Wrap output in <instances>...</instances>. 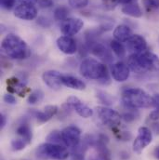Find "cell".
<instances>
[{"label":"cell","instance_id":"1","mask_svg":"<svg viewBox=\"0 0 159 160\" xmlns=\"http://www.w3.org/2000/svg\"><path fill=\"white\" fill-rule=\"evenodd\" d=\"M127 64L135 73L159 71V57L153 52L145 50L139 54H132L127 60Z\"/></svg>","mask_w":159,"mask_h":160},{"label":"cell","instance_id":"2","mask_svg":"<svg viewBox=\"0 0 159 160\" xmlns=\"http://www.w3.org/2000/svg\"><path fill=\"white\" fill-rule=\"evenodd\" d=\"M1 48L11 59L23 60L31 55V50L25 41L16 35H7L2 40Z\"/></svg>","mask_w":159,"mask_h":160},{"label":"cell","instance_id":"3","mask_svg":"<svg viewBox=\"0 0 159 160\" xmlns=\"http://www.w3.org/2000/svg\"><path fill=\"white\" fill-rule=\"evenodd\" d=\"M122 102L128 109L149 108L154 105L153 97L141 88H127L122 94Z\"/></svg>","mask_w":159,"mask_h":160},{"label":"cell","instance_id":"4","mask_svg":"<svg viewBox=\"0 0 159 160\" xmlns=\"http://www.w3.org/2000/svg\"><path fill=\"white\" fill-rule=\"evenodd\" d=\"M81 75L90 80H99L105 83L109 80L107 67L94 59H85L80 64Z\"/></svg>","mask_w":159,"mask_h":160},{"label":"cell","instance_id":"5","mask_svg":"<svg viewBox=\"0 0 159 160\" xmlns=\"http://www.w3.org/2000/svg\"><path fill=\"white\" fill-rule=\"evenodd\" d=\"M37 156L41 158L65 160L69 157V152L64 145L47 142L41 144L37 149Z\"/></svg>","mask_w":159,"mask_h":160},{"label":"cell","instance_id":"6","mask_svg":"<svg viewBox=\"0 0 159 160\" xmlns=\"http://www.w3.org/2000/svg\"><path fill=\"white\" fill-rule=\"evenodd\" d=\"M96 113L101 120V122L107 126L110 127L112 129H115L120 125L121 122V117L120 115L115 110L103 106H99L96 108Z\"/></svg>","mask_w":159,"mask_h":160},{"label":"cell","instance_id":"7","mask_svg":"<svg viewBox=\"0 0 159 160\" xmlns=\"http://www.w3.org/2000/svg\"><path fill=\"white\" fill-rule=\"evenodd\" d=\"M153 140V134L151 130L146 127H141L138 131V136L133 142V151L141 154L142 150L147 147Z\"/></svg>","mask_w":159,"mask_h":160},{"label":"cell","instance_id":"8","mask_svg":"<svg viewBox=\"0 0 159 160\" xmlns=\"http://www.w3.org/2000/svg\"><path fill=\"white\" fill-rule=\"evenodd\" d=\"M108 138L100 134L95 137V142L93 147L96 148L97 153L92 157L91 160H111V153L107 148Z\"/></svg>","mask_w":159,"mask_h":160},{"label":"cell","instance_id":"9","mask_svg":"<svg viewBox=\"0 0 159 160\" xmlns=\"http://www.w3.org/2000/svg\"><path fill=\"white\" fill-rule=\"evenodd\" d=\"M62 136L66 147L75 148L80 143L81 131L76 126H69L62 131Z\"/></svg>","mask_w":159,"mask_h":160},{"label":"cell","instance_id":"10","mask_svg":"<svg viewBox=\"0 0 159 160\" xmlns=\"http://www.w3.org/2000/svg\"><path fill=\"white\" fill-rule=\"evenodd\" d=\"M84 22L78 18H68L64 20L61 24V31L64 36L73 37L79 33L83 28Z\"/></svg>","mask_w":159,"mask_h":160},{"label":"cell","instance_id":"11","mask_svg":"<svg viewBox=\"0 0 159 160\" xmlns=\"http://www.w3.org/2000/svg\"><path fill=\"white\" fill-rule=\"evenodd\" d=\"M71 108L75 109L76 112L79 115L80 117L84 118H88L90 117H92L93 115V110L91 108H89L87 105H86L85 103H83L76 96H71L67 99V102H66Z\"/></svg>","mask_w":159,"mask_h":160},{"label":"cell","instance_id":"12","mask_svg":"<svg viewBox=\"0 0 159 160\" xmlns=\"http://www.w3.org/2000/svg\"><path fill=\"white\" fill-rule=\"evenodd\" d=\"M127 48L132 54H139L146 50L147 42L140 35H132V37L127 41Z\"/></svg>","mask_w":159,"mask_h":160},{"label":"cell","instance_id":"13","mask_svg":"<svg viewBox=\"0 0 159 160\" xmlns=\"http://www.w3.org/2000/svg\"><path fill=\"white\" fill-rule=\"evenodd\" d=\"M42 78L44 83L52 89H60L62 84V75H61L58 71L49 70L43 74Z\"/></svg>","mask_w":159,"mask_h":160},{"label":"cell","instance_id":"14","mask_svg":"<svg viewBox=\"0 0 159 160\" xmlns=\"http://www.w3.org/2000/svg\"><path fill=\"white\" fill-rule=\"evenodd\" d=\"M14 15L22 20L32 21L37 16V9L31 5H23L19 4L14 10Z\"/></svg>","mask_w":159,"mask_h":160},{"label":"cell","instance_id":"15","mask_svg":"<svg viewBox=\"0 0 159 160\" xmlns=\"http://www.w3.org/2000/svg\"><path fill=\"white\" fill-rule=\"evenodd\" d=\"M57 46L62 52L68 55L75 54L77 50V45L76 40L67 36L59 38L57 39Z\"/></svg>","mask_w":159,"mask_h":160},{"label":"cell","instance_id":"16","mask_svg":"<svg viewBox=\"0 0 159 160\" xmlns=\"http://www.w3.org/2000/svg\"><path fill=\"white\" fill-rule=\"evenodd\" d=\"M111 73L114 79L117 80V82H123L126 81L129 77V67L126 63L118 62L112 66Z\"/></svg>","mask_w":159,"mask_h":160},{"label":"cell","instance_id":"17","mask_svg":"<svg viewBox=\"0 0 159 160\" xmlns=\"http://www.w3.org/2000/svg\"><path fill=\"white\" fill-rule=\"evenodd\" d=\"M91 52L98 58H100L101 60L106 62H110L113 60V57L111 55V52L102 44H94L91 47Z\"/></svg>","mask_w":159,"mask_h":160},{"label":"cell","instance_id":"18","mask_svg":"<svg viewBox=\"0 0 159 160\" xmlns=\"http://www.w3.org/2000/svg\"><path fill=\"white\" fill-rule=\"evenodd\" d=\"M7 90H9L11 93H17L22 97L25 95L28 89L25 86V83L21 82L17 78H13L7 80Z\"/></svg>","mask_w":159,"mask_h":160},{"label":"cell","instance_id":"19","mask_svg":"<svg viewBox=\"0 0 159 160\" xmlns=\"http://www.w3.org/2000/svg\"><path fill=\"white\" fill-rule=\"evenodd\" d=\"M57 113H58V107L56 105H47L45 107L44 111L36 112L35 116L40 123H45L51 119Z\"/></svg>","mask_w":159,"mask_h":160},{"label":"cell","instance_id":"20","mask_svg":"<svg viewBox=\"0 0 159 160\" xmlns=\"http://www.w3.org/2000/svg\"><path fill=\"white\" fill-rule=\"evenodd\" d=\"M114 37L116 40L119 42H127L132 37V32L128 26L122 24V25H118L114 30Z\"/></svg>","mask_w":159,"mask_h":160},{"label":"cell","instance_id":"21","mask_svg":"<svg viewBox=\"0 0 159 160\" xmlns=\"http://www.w3.org/2000/svg\"><path fill=\"white\" fill-rule=\"evenodd\" d=\"M16 132L22 140H24L27 142V144L31 143L32 139H33V133H32V129H31V128L27 122L21 123L18 126Z\"/></svg>","mask_w":159,"mask_h":160},{"label":"cell","instance_id":"22","mask_svg":"<svg viewBox=\"0 0 159 160\" xmlns=\"http://www.w3.org/2000/svg\"><path fill=\"white\" fill-rule=\"evenodd\" d=\"M62 84L70 88L77 90H83L86 88V84L82 80L72 76H62Z\"/></svg>","mask_w":159,"mask_h":160},{"label":"cell","instance_id":"23","mask_svg":"<svg viewBox=\"0 0 159 160\" xmlns=\"http://www.w3.org/2000/svg\"><path fill=\"white\" fill-rule=\"evenodd\" d=\"M122 12L133 18H141L142 16V11L140 6L134 3H128L124 5L122 8Z\"/></svg>","mask_w":159,"mask_h":160},{"label":"cell","instance_id":"24","mask_svg":"<svg viewBox=\"0 0 159 160\" xmlns=\"http://www.w3.org/2000/svg\"><path fill=\"white\" fill-rule=\"evenodd\" d=\"M47 142L64 145L63 139H62V132H59V131H57V130H54V131L50 132V133L47 136ZM64 146H65V145H64Z\"/></svg>","mask_w":159,"mask_h":160},{"label":"cell","instance_id":"25","mask_svg":"<svg viewBox=\"0 0 159 160\" xmlns=\"http://www.w3.org/2000/svg\"><path fill=\"white\" fill-rule=\"evenodd\" d=\"M111 48L115 52V54L119 58H123L126 54V49H125L124 46L121 44V42L117 41V40L111 41Z\"/></svg>","mask_w":159,"mask_h":160},{"label":"cell","instance_id":"26","mask_svg":"<svg viewBox=\"0 0 159 160\" xmlns=\"http://www.w3.org/2000/svg\"><path fill=\"white\" fill-rule=\"evenodd\" d=\"M68 14H69V9L66 7H59L55 9L54 11V17L58 21H64L68 19Z\"/></svg>","mask_w":159,"mask_h":160},{"label":"cell","instance_id":"27","mask_svg":"<svg viewBox=\"0 0 159 160\" xmlns=\"http://www.w3.org/2000/svg\"><path fill=\"white\" fill-rule=\"evenodd\" d=\"M153 103L155 110L151 112L149 115V118L151 120H158L159 119V94H156L153 97Z\"/></svg>","mask_w":159,"mask_h":160},{"label":"cell","instance_id":"28","mask_svg":"<svg viewBox=\"0 0 159 160\" xmlns=\"http://www.w3.org/2000/svg\"><path fill=\"white\" fill-rule=\"evenodd\" d=\"M43 96H44V94L40 89H37V90L33 91L27 99L28 103L29 104H36V103L39 102L40 101L43 99Z\"/></svg>","mask_w":159,"mask_h":160},{"label":"cell","instance_id":"29","mask_svg":"<svg viewBox=\"0 0 159 160\" xmlns=\"http://www.w3.org/2000/svg\"><path fill=\"white\" fill-rule=\"evenodd\" d=\"M26 145H27V142L24 140H22V138L15 139L11 142V149L13 151H21V150L24 149Z\"/></svg>","mask_w":159,"mask_h":160},{"label":"cell","instance_id":"30","mask_svg":"<svg viewBox=\"0 0 159 160\" xmlns=\"http://www.w3.org/2000/svg\"><path fill=\"white\" fill-rule=\"evenodd\" d=\"M142 3L147 11H154L159 8V0H142Z\"/></svg>","mask_w":159,"mask_h":160},{"label":"cell","instance_id":"31","mask_svg":"<svg viewBox=\"0 0 159 160\" xmlns=\"http://www.w3.org/2000/svg\"><path fill=\"white\" fill-rule=\"evenodd\" d=\"M97 97L99 98V100L102 103H104L106 105H111V104L114 103V100L112 99V97L110 95H108L107 93L103 92V91H98L97 92Z\"/></svg>","mask_w":159,"mask_h":160},{"label":"cell","instance_id":"32","mask_svg":"<svg viewBox=\"0 0 159 160\" xmlns=\"http://www.w3.org/2000/svg\"><path fill=\"white\" fill-rule=\"evenodd\" d=\"M132 1L131 0H103V3L105 5V7L108 8V9H113L117 7V4H128V3H131Z\"/></svg>","mask_w":159,"mask_h":160},{"label":"cell","instance_id":"33","mask_svg":"<svg viewBox=\"0 0 159 160\" xmlns=\"http://www.w3.org/2000/svg\"><path fill=\"white\" fill-rule=\"evenodd\" d=\"M89 0H69V5L74 8H83L87 6Z\"/></svg>","mask_w":159,"mask_h":160},{"label":"cell","instance_id":"34","mask_svg":"<svg viewBox=\"0 0 159 160\" xmlns=\"http://www.w3.org/2000/svg\"><path fill=\"white\" fill-rule=\"evenodd\" d=\"M132 110H134V109H130L129 111L124 113V115H123V119L125 120V121H127V122H131V121L136 119V117H137L138 114L135 113V112H133Z\"/></svg>","mask_w":159,"mask_h":160},{"label":"cell","instance_id":"35","mask_svg":"<svg viewBox=\"0 0 159 160\" xmlns=\"http://www.w3.org/2000/svg\"><path fill=\"white\" fill-rule=\"evenodd\" d=\"M1 7L6 9H10L15 4V0H0Z\"/></svg>","mask_w":159,"mask_h":160},{"label":"cell","instance_id":"36","mask_svg":"<svg viewBox=\"0 0 159 160\" xmlns=\"http://www.w3.org/2000/svg\"><path fill=\"white\" fill-rule=\"evenodd\" d=\"M4 102L8 103V104H15L17 102L16 98L12 94H6L4 96Z\"/></svg>","mask_w":159,"mask_h":160},{"label":"cell","instance_id":"37","mask_svg":"<svg viewBox=\"0 0 159 160\" xmlns=\"http://www.w3.org/2000/svg\"><path fill=\"white\" fill-rule=\"evenodd\" d=\"M40 7L43 8H50L53 5V1L52 0H39L38 1Z\"/></svg>","mask_w":159,"mask_h":160},{"label":"cell","instance_id":"38","mask_svg":"<svg viewBox=\"0 0 159 160\" xmlns=\"http://www.w3.org/2000/svg\"><path fill=\"white\" fill-rule=\"evenodd\" d=\"M117 137H118V139H120V140L127 141V140H129L131 138V135H130L129 132H121V133L119 132V134L117 135Z\"/></svg>","mask_w":159,"mask_h":160},{"label":"cell","instance_id":"39","mask_svg":"<svg viewBox=\"0 0 159 160\" xmlns=\"http://www.w3.org/2000/svg\"><path fill=\"white\" fill-rule=\"evenodd\" d=\"M38 1L39 0H18V3L19 4H23V5H31V6H34Z\"/></svg>","mask_w":159,"mask_h":160},{"label":"cell","instance_id":"40","mask_svg":"<svg viewBox=\"0 0 159 160\" xmlns=\"http://www.w3.org/2000/svg\"><path fill=\"white\" fill-rule=\"evenodd\" d=\"M72 160H85V155L72 153Z\"/></svg>","mask_w":159,"mask_h":160},{"label":"cell","instance_id":"41","mask_svg":"<svg viewBox=\"0 0 159 160\" xmlns=\"http://www.w3.org/2000/svg\"><path fill=\"white\" fill-rule=\"evenodd\" d=\"M6 123H7V118H6V117H5L3 114H1V115H0V128H3L5 127Z\"/></svg>","mask_w":159,"mask_h":160},{"label":"cell","instance_id":"42","mask_svg":"<svg viewBox=\"0 0 159 160\" xmlns=\"http://www.w3.org/2000/svg\"><path fill=\"white\" fill-rule=\"evenodd\" d=\"M152 128H153V130H154L157 134H159V122L154 123L153 126H152Z\"/></svg>","mask_w":159,"mask_h":160},{"label":"cell","instance_id":"43","mask_svg":"<svg viewBox=\"0 0 159 160\" xmlns=\"http://www.w3.org/2000/svg\"><path fill=\"white\" fill-rule=\"evenodd\" d=\"M154 156H155V158H156L157 159L159 160V146H157V147L155 149V151H154Z\"/></svg>","mask_w":159,"mask_h":160},{"label":"cell","instance_id":"44","mask_svg":"<svg viewBox=\"0 0 159 160\" xmlns=\"http://www.w3.org/2000/svg\"><path fill=\"white\" fill-rule=\"evenodd\" d=\"M131 1H133V0H131Z\"/></svg>","mask_w":159,"mask_h":160}]
</instances>
